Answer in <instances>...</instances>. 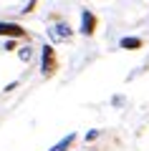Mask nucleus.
Wrapping results in <instances>:
<instances>
[{
	"label": "nucleus",
	"mask_w": 149,
	"mask_h": 151,
	"mask_svg": "<svg viewBox=\"0 0 149 151\" xmlns=\"http://www.w3.org/2000/svg\"><path fill=\"white\" fill-rule=\"evenodd\" d=\"M0 35H8V38H25V28H20L18 23H0Z\"/></svg>",
	"instance_id": "7ed1b4c3"
},
{
	"label": "nucleus",
	"mask_w": 149,
	"mask_h": 151,
	"mask_svg": "<svg viewBox=\"0 0 149 151\" xmlns=\"http://www.w3.org/2000/svg\"><path fill=\"white\" fill-rule=\"evenodd\" d=\"M58 68V60H56V50L53 45H43V60H41V70L43 76H53Z\"/></svg>",
	"instance_id": "f257e3e1"
},
{
	"label": "nucleus",
	"mask_w": 149,
	"mask_h": 151,
	"mask_svg": "<svg viewBox=\"0 0 149 151\" xmlns=\"http://www.w3.org/2000/svg\"><path fill=\"white\" fill-rule=\"evenodd\" d=\"M96 136H99V131H89V134H86V141H94Z\"/></svg>",
	"instance_id": "6e6552de"
},
{
	"label": "nucleus",
	"mask_w": 149,
	"mask_h": 151,
	"mask_svg": "<svg viewBox=\"0 0 149 151\" xmlns=\"http://www.w3.org/2000/svg\"><path fill=\"white\" fill-rule=\"evenodd\" d=\"M51 38H53V40H66V38H71V28H68V25H56V28H51Z\"/></svg>",
	"instance_id": "39448f33"
},
{
	"label": "nucleus",
	"mask_w": 149,
	"mask_h": 151,
	"mask_svg": "<svg viewBox=\"0 0 149 151\" xmlns=\"http://www.w3.org/2000/svg\"><path fill=\"white\" fill-rule=\"evenodd\" d=\"M36 3H38V0H31V3H28V8H25V10H23V13H31L33 8H36Z\"/></svg>",
	"instance_id": "1a4fd4ad"
},
{
	"label": "nucleus",
	"mask_w": 149,
	"mask_h": 151,
	"mask_svg": "<svg viewBox=\"0 0 149 151\" xmlns=\"http://www.w3.org/2000/svg\"><path fill=\"white\" fill-rule=\"evenodd\" d=\"M119 45H121L124 50H137V48H142V38L126 35V38H121V40H119Z\"/></svg>",
	"instance_id": "20e7f679"
},
{
	"label": "nucleus",
	"mask_w": 149,
	"mask_h": 151,
	"mask_svg": "<svg viewBox=\"0 0 149 151\" xmlns=\"http://www.w3.org/2000/svg\"><path fill=\"white\" fill-rule=\"evenodd\" d=\"M18 55H20V60H31V55H33V53H31V48H23Z\"/></svg>",
	"instance_id": "0eeeda50"
},
{
	"label": "nucleus",
	"mask_w": 149,
	"mask_h": 151,
	"mask_svg": "<svg viewBox=\"0 0 149 151\" xmlns=\"http://www.w3.org/2000/svg\"><path fill=\"white\" fill-rule=\"evenodd\" d=\"M94 30H96V15L91 10H84L81 13V33L84 35H94Z\"/></svg>",
	"instance_id": "f03ea898"
},
{
	"label": "nucleus",
	"mask_w": 149,
	"mask_h": 151,
	"mask_svg": "<svg viewBox=\"0 0 149 151\" xmlns=\"http://www.w3.org/2000/svg\"><path fill=\"white\" fill-rule=\"evenodd\" d=\"M73 141H76V134H68L66 139H61V141H58V144H56L51 151H68V146L73 144Z\"/></svg>",
	"instance_id": "423d86ee"
}]
</instances>
